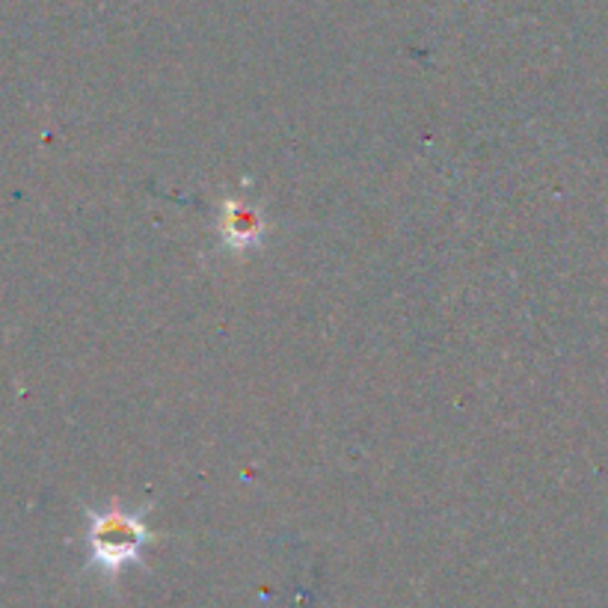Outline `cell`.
Segmentation results:
<instances>
[{
  "mask_svg": "<svg viewBox=\"0 0 608 608\" xmlns=\"http://www.w3.org/2000/svg\"><path fill=\"white\" fill-rule=\"evenodd\" d=\"M87 538H90L92 561L108 573H120L125 564L140 559L143 547L149 543V531L140 517L110 508L104 514H92Z\"/></svg>",
  "mask_w": 608,
  "mask_h": 608,
  "instance_id": "1",
  "label": "cell"
},
{
  "mask_svg": "<svg viewBox=\"0 0 608 608\" xmlns=\"http://www.w3.org/2000/svg\"><path fill=\"white\" fill-rule=\"evenodd\" d=\"M223 240L229 244L232 250H247L252 244H259L261 232H264V223H261V214L252 205H244V202H226V211H223Z\"/></svg>",
  "mask_w": 608,
  "mask_h": 608,
  "instance_id": "2",
  "label": "cell"
}]
</instances>
